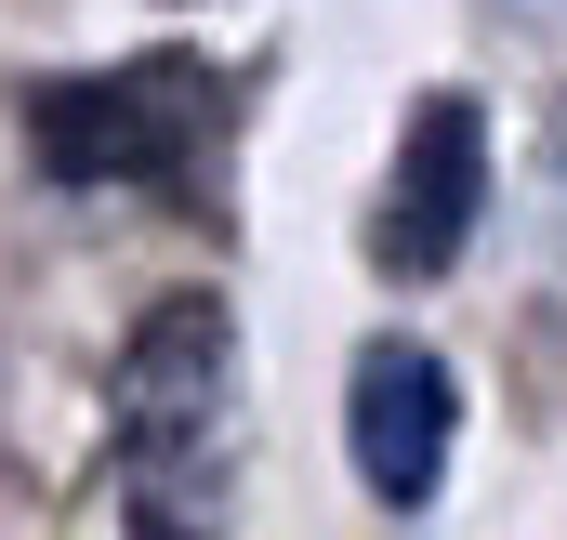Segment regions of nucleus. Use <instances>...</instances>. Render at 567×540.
<instances>
[{"instance_id": "nucleus-3", "label": "nucleus", "mask_w": 567, "mask_h": 540, "mask_svg": "<svg viewBox=\"0 0 567 540\" xmlns=\"http://www.w3.org/2000/svg\"><path fill=\"white\" fill-rule=\"evenodd\" d=\"M449 435H462L449 356L383 330V343L357 356V383H343V461H357V488H370L383 515H423L435 488H449Z\"/></svg>"}, {"instance_id": "nucleus-1", "label": "nucleus", "mask_w": 567, "mask_h": 540, "mask_svg": "<svg viewBox=\"0 0 567 540\" xmlns=\"http://www.w3.org/2000/svg\"><path fill=\"white\" fill-rule=\"evenodd\" d=\"M120 461H133L145 540H212L238 475V330L212 290L158 303L120 356Z\"/></svg>"}, {"instance_id": "nucleus-2", "label": "nucleus", "mask_w": 567, "mask_h": 540, "mask_svg": "<svg viewBox=\"0 0 567 540\" xmlns=\"http://www.w3.org/2000/svg\"><path fill=\"white\" fill-rule=\"evenodd\" d=\"M212 133V80L198 66H120V80H53L27 106V145L53 185H172Z\"/></svg>"}, {"instance_id": "nucleus-4", "label": "nucleus", "mask_w": 567, "mask_h": 540, "mask_svg": "<svg viewBox=\"0 0 567 540\" xmlns=\"http://www.w3.org/2000/svg\"><path fill=\"white\" fill-rule=\"evenodd\" d=\"M475 211H488V120H475V93H435L396 133V198H383L370 251L396 277H449L462 238H475Z\"/></svg>"}, {"instance_id": "nucleus-5", "label": "nucleus", "mask_w": 567, "mask_h": 540, "mask_svg": "<svg viewBox=\"0 0 567 540\" xmlns=\"http://www.w3.org/2000/svg\"><path fill=\"white\" fill-rule=\"evenodd\" d=\"M555 198H567V106H555Z\"/></svg>"}]
</instances>
